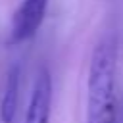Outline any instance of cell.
I'll list each match as a JSON object with an SVG mask.
<instances>
[{
	"label": "cell",
	"mask_w": 123,
	"mask_h": 123,
	"mask_svg": "<svg viewBox=\"0 0 123 123\" xmlns=\"http://www.w3.org/2000/svg\"><path fill=\"white\" fill-rule=\"evenodd\" d=\"M115 65L117 54L111 38H102L90 56L86 83V123H117L115 100Z\"/></svg>",
	"instance_id": "1"
},
{
	"label": "cell",
	"mask_w": 123,
	"mask_h": 123,
	"mask_svg": "<svg viewBox=\"0 0 123 123\" xmlns=\"http://www.w3.org/2000/svg\"><path fill=\"white\" fill-rule=\"evenodd\" d=\"M46 8H48V0H21V4L17 6L12 17L8 42L19 44L29 40L42 25Z\"/></svg>",
	"instance_id": "2"
},
{
	"label": "cell",
	"mask_w": 123,
	"mask_h": 123,
	"mask_svg": "<svg viewBox=\"0 0 123 123\" xmlns=\"http://www.w3.org/2000/svg\"><path fill=\"white\" fill-rule=\"evenodd\" d=\"M50 110H52V79L50 73L42 67L37 73L31 90L25 123H50Z\"/></svg>",
	"instance_id": "3"
},
{
	"label": "cell",
	"mask_w": 123,
	"mask_h": 123,
	"mask_svg": "<svg viewBox=\"0 0 123 123\" xmlns=\"http://www.w3.org/2000/svg\"><path fill=\"white\" fill-rule=\"evenodd\" d=\"M19 65H12V69L6 75L4 83V92L0 100V119L2 123H13L15 113H17V100H19Z\"/></svg>",
	"instance_id": "4"
},
{
	"label": "cell",
	"mask_w": 123,
	"mask_h": 123,
	"mask_svg": "<svg viewBox=\"0 0 123 123\" xmlns=\"http://www.w3.org/2000/svg\"><path fill=\"white\" fill-rule=\"evenodd\" d=\"M117 123H123V117H121V119H119V121H117Z\"/></svg>",
	"instance_id": "5"
}]
</instances>
